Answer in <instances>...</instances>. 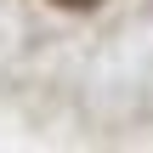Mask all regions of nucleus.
<instances>
[{"label": "nucleus", "instance_id": "f257e3e1", "mask_svg": "<svg viewBox=\"0 0 153 153\" xmlns=\"http://www.w3.org/2000/svg\"><path fill=\"white\" fill-rule=\"evenodd\" d=\"M57 6H97V0H57Z\"/></svg>", "mask_w": 153, "mask_h": 153}]
</instances>
